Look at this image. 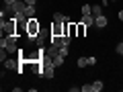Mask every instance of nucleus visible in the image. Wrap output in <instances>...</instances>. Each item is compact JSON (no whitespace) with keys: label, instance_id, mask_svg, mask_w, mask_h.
<instances>
[{"label":"nucleus","instance_id":"1","mask_svg":"<svg viewBox=\"0 0 123 92\" xmlns=\"http://www.w3.org/2000/svg\"><path fill=\"white\" fill-rule=\"evenodd\" d=\"M41 33V23L37 21V17H33V18H29V23H27V39L33 43L35 41V37Z\"/></svg>","mask_w":123,"mask_h":92},{"label":"nucleus","instance_id":"2","mask_svg":"<svg viewBox=\"0 0 123 92\" xmlns=\"http://www.w3.org/2000/svg\"><path fill=\"white\" fill-rule=\"evenodd\" d=\"M0 31H2V37L17 35V17H8L6 21H0Z\"/></svg>","mask_w":123,"mask_h":92},{"label":"nucleus","instance_id":"3","mask_svg":"<svg viewBox=\"0 0 123 92\" xmlns=\"http://www.w3.org/2000/svg\"><path fill=\"white\" fill-rule=\"evenodd\" d=\"M18 35H6L0 39V47H4L8 53H17L18 51Z\"/></svg>","mask_w":123,"mask_h":92},{"label":"nucleus","instance_id":"4","mask_svg":"<svg viewBox=\"0 0 123 92\" xmlns=\"http://www.w3.org/2000/svg\"><path fill=\"white\" fill-rule=\"evenodd\" d=\"M4 70L18 72V70H21V59H18V57H14V59H6L4 61Z\"/></svg>","mask_w":123,"mask_h":92},{"label":"nucleus","instance_id":"5","mask_svg":"<svg viewBox=\"0 0 123 92\" xmlns=\"http://www.w3.org/2000/svg\"><path fill=\"white\" fill-rule=\"evenodd\" d=\"M70 21H72L70 17H66L64 12H57V10L51 14V23H70Z\"/></svg>","mask_w":123,"mask_h":92},{"label":"nucleus","instance_id":"6","mask_svg":"<svg viewBox=\"0 0 123 92\" xmlns=\"http://www.w3.org/2000/svg\"><path fill=\"white\" fill-rule=\"evenodd\" d=\"M107 25H109V18H107L105 14H101V17L94 18V27H97V29H105Z\"/></svg>","mask_w":123,"mask_h":92},{"label":"nucleus","instance_id":"7","mask_svg":"<svg viewBox=\"0 0 123 92\" xmlns=\"http://www.w3.org/2000/svg\"><path fill=\"white\" fill-rule=\"evenodd\" d=\"M23 12H25V17L33 18V17L37 14V6H33V4H25V10H23Z\"/></svg>","mask_w":123,"mask_h":92},{"label":"nucleus","instance_id":"8","mask_svg":"<svg viewBox=\"0 0 123 92\" xmlns=\"http://www.w3.org/2000/svg\"><path fill=\"white\" fill-rule=\"evenodd\" d=\"M51 61H53V66H55V68H62V66H64V61H66V57L62 55V53H57V55L51 57Z\"/></svg>","mask_w":123,"mask_h":92},{"label":"nucleus","instance_id":"9","mask_svg":"<svg viewBox=\"0 0 123 92\" xmlns=\"http://www.w3.org/2000/svg\"><path fill=\"white\" fill-rule=\"evenodd\" d=\"M80 21H82L88 29H90V27H94V17H92V14H82V18H80Z\"/></svg>","mask_w":123,"mask_h":92},{"label":"nucleus","instance_id":"10","mask_svg":"<svg viewBox=\"0 0 123 92\" xmlns=\"http://www.w3.org/2000/svg\"><path fill=\"white\" fill-rule=\"evenodd\" d=\"M76 27H78V37H86V31H88V27L84 25L82 21H78V23H76Z\"/></svg>","mask_w":123,"mask_h":92},{"label":"nucleus","instance_id":"11","mask_svg":"<svg viewBox=\"0 0 123 92\" xmlns=\"http://www.w3.org/2000/svg\"><path fill=\"white\" fill-rule=\"evenodd\" d=\"M103 88H105L103 80H94V82H92V92H103Z\"/></svg>","mask_w":123,"mask_h":92},{"label":"nucleus","instance_id":"12","mask_svg":"<svg viewBox=\"0 0 123 92\" xmlns=\"http://www.w3.org/2000/svg\"><path fill=\"white\" fill-rule=\"evenodd\" d=\"M101 14H103V4H92V17L97 18Z\"/></svg>","mask_w":123,"mask_h":92},{"label":"nucleus","instance_id":"13","mask_svg":"<svg viewBox=\"0 0 123 92\" xmlns=\"http://www.w3.org/2000/svg\"><path fill=\"white\" fill-rule=\"evenodd\" d=\"M80 12L82 14H92V4H82L80 6Z\"/></svg>","mask_w":123,"mask_h":92},{"label":"nucleus","instance_id":"14","mask_svg":"<svg viewBox=\"0 0 123 92\" xmlns=\"http://www.w3.org/2000/svg\"><path fill=\"white\" fill-rule=\"evenodd\" d=\"M76 66L82 70V68H86L88 66V57H78V61H76Z\"/></svg>","mask_w":123,"mask_h":92},{"label":"nucleus","instance_id":"15","mask_svg":"<svg viewBox=\"0 0 123 92\" xmlns=\"http://www.w3.org/2000/svg\"><path fill=\"white\" fill-rule=\"evenodd\" d=\"M115 53H117L119 57H123V41H119V43H117V47H115Z\"/></svg>","mask_w":123,"mask_h":92},{"label":"nucleus","instance_id":"16","mask_svg":"<svg viewBox=\"0 0 123 92\" xmlns=\"http://www.w3.org/2000/svg\"><path fill=\"white\" fill-rule=\"evenodd\" d=\"M80 92H92V84H82L80 86Z\"/></svg>","mask_w":123,"mask_h":92},{"label":"nucleus","instance_id":"17","mask_svg":"<svg viewBox=\"0 0 123 92\" xmlns=\"http://www.w3.org/2000/svg\"><path fill=\"white\" fill-rule=\"evenodd\" d=\"M60 53H62L64 57H68V55H70V47H66V45H64V47H60Z\"/></svg>","mask_w":123,"mask_h":92},{"label":"nucleus","instance_id":"18","mask_svg":"<svg viewBox=\"0 0 123 92\" xmlns=\"http://www.w3.org/2000/svg\"><path fill=\"white\" fill-rule=\"evenodd\" d=\"M88 66H97V57H94V55H90V57H88Z\"/></svg>","mask_w":123,"mask_h":92},{"label":"nucleus","instance_id":"19","mask_svg":"<svg viewBox=\"0 0 123 92\" xmlns=\"http://www.w3.org/2000/svg\"><path fill=\"white\" fill-rule=\"evenodd\" d=\"M2 2H4V8H8V6H12L14 2H17V0H2Z\"/></svg>","mask_w":123,"mask_h":92},{"label":"nucleus","instance_id":"20","mask_svg":"<svg viewBox=\"0 0 123 92\" xmlns=\"http://www.w3.org/2000/svg\"><path fill=\"white\" fill-rule=\"evenodd\" d=\"M101 4H103V8H107V6L111 4V0H101Z\"/></svg>","mask_w":123,"mask_h":92},{"label":"nucleus","instance_id":"21","mask_svg":"<svg viewBox=\"0 0 123 92\" xmlns=\"http://www.w3.org/2000/svg\"><path fill=\"white\" fill-rule=\"evenodd\" d=\"M117 18H119V23H123V10H119V12H117Z\"/></svg>","mask_w":123,"mask_h":92},{"label":"nucleus","instance_id":"22","mask_svg":"<svg viewBox=\"0 0 123 92\" xmlns=\"http://www.w3.org/2000/svg\"><path fill=\"white\" fill-rule=\"evenodd\" d=\"M25 4H33V6H37V0H25Z\"/></svg>","mask_w":123,"mask_h":92},{"label":"nucleus","instance_id":"23","mask_svg":"<svg viewBox=\"0 0 123 92\" xmlns=\"http://www.w3.org/2000/svg\"><path fill=\"white\" fill-rule=\"evenodd\" d=\"M111 2H119V0H111Z\"/></svg>","mask_w":123,"mask_h":92}]
</instances>
